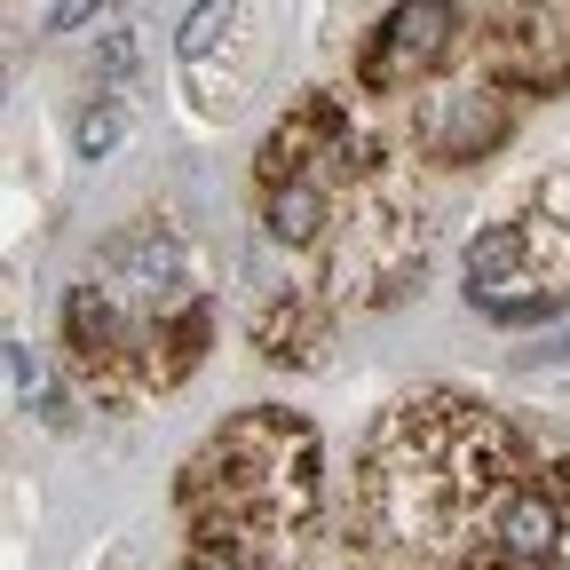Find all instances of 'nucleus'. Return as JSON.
<instances>
[{"label": "nucleus", "mask_w": 570, "mask_h": 570, "mask_svg": "<svg viewBox=\"0 0 570 570\" xmlns=\"http://www.w3.org/2000/svg\"><path fill=\"white\" fill-rule=\"evenodd\" d=\"M468 302L499 325H531V317H554V277L531 246V223H491L475 246H468Z\"/></svg>", "instance_id": "1"}, {"label": "nucleus", "mask_w": 570, "mask_h": 570, "mask_svg": "<svg viewBox=\"0 0 570 570\" xmlns=\"http://www.w3.org/2000/svg\"><path fill=\"white\" fill-rule=\"evenodd\" d=\"M460 40V0H396L381 40L365 48V88L389 96V88H412L420 71H436Z\"/></svg>", "instance_id": "2"}, {"label": "nucleus", "mask_w": 570, "mask_h": 570, "mask_svg": "<svg viewBox=\"0 0 570 570\" xmlns=\"http://www.w3.org/2000/svg\"><path fill=\"white\" fill-rule=\"evenodd\" d=\"M96 285L119 309H135V317H167L175 294H183V246L159 223H135V230H119L96 254Z\"/></svg>", "instance_id": "3"}, {"label": "nucleus", "mask_w": 570, "mask_h": 570, "mask_svg": "<svg viewBox=\"0 0 570 570\" xmlns=\"http://www.w3.org/2000/svg\"><path fill=\"white\" fill-rule=\"evenodd\" d=\"M499 135H508V104H499L491 88H444V96H428V111H420L428 159H475V151H491Z\"/></svg>", "instance_id": "4"}, {"label": "nucleus", "mask_w": 570, "mask_h": 570, "mask_svg": "<svg viewBox=\"0 0 570 570\" xmlns=\"http://www.w3.org/2000/svg\"><path fill=\"white\" fill-rule=\"evenodd\" d=\"M491 539H499V554H508L515 570H539V562H554V547H562V508L554 499H539V491H508L491 508Z\"/></svg>", "instance_id": "5"}, {"label": "nucleus", "mask_w": 570, "mask_h": 570, "mask_svg": "<svg viewBox=\"0 0 570 570\" xmlns=\"http://www.w3.org/2000/svg\"><path fill=\"white\" fill-rule=\"evenodd\" d=\"M325 341H333V325L309 302H294V294L262 309V356H269V365H317Z\"/></svg>", "instance_id": "6"}, {"label": "nucleus", "mask_w": 570, "mask_h": 570, "mask_svg": "<svg viewBox=\"0 0 570 570\" xmlns=\"http://www.w3.org/2000/svg\"><path fill=\"white\" fill-rule=\"evenodd\" d=\"M262 230H269L277 246H317V238H325V190H317V175L269 183V198H262Z\"/></svg>", "instance_id": "7"}, {"label": "nucleus", "mask_w": 570, "mask_h": 570, "mask_svg": "<svg viewBox=\"0 0 570 570\" xmlns=\"http://www.w3.org/2000/svg\"><path fill=\"white\" fill-rule=\"evenodd\" d=\"M230 32H238V0H198V9L183 17V32H175V56L198 71L214 56V40H230Z\"/></svg>", "instance_id": "8"}, {"label": "nucleus", "mask_w": 570, "mask_h": 570, "mask_svg": "<svg viewBox=\"0 0 570 570\" xmlns=\"http://www.w3.org/2000/svg\"><path fill=\"white\" fill-rule=\"evenodd\" d=\"M119 135H127V111H119V104H88L80 127H71L80 159H111V151H119Z\"/></svg>", "instance_id": "9"}, {"label": "nucleus", "mask_w": 570, "mask_h": 570, "mask_svg": "<svg viewBox=\"0 0 570 570\" xmlns=\"http://www.w3.org/2000/svg\"><path fill=\"white\" fill-rule=\"evenodd\" d=\"M9 396H17V404L40 396V412L56 404V389H48V373H40V356H32V341H17V333H9Z\"/></svg>", "instance_id": "10"}, {"label": "nucleus", "mask_w": 570, "mask_h": 570, "mask_svg": "<svg viewBox=\"0 0 570 570\" xmlns=\"http://www.w3.org/2000/svg\"><path fill=\"white\" fill-rule=\"evenodd\" d=\"M135 71V32H104V48H96V80H127Z\"/></svg>", "instance_id": "11"}, {"label": "nucleus", "mask_w": 570, "mask_h": 570, "mask_svg": "<svg viewBox=\"0 0 570 570\" xmlns=\"http://www.w3.org/2000/svg\"><path fill=\"white\" fill-rule=\"evenodd\" d=\"M183 570H254V562H246L238 547H190V562H183Z\"/></svg>", "instance_id": "12"}, {"label": "nucleus", "mask_w": 570, "mask_h": 570, "mask_svg": "<svg viewBox=\"0 0 570 570\" xmlns=\"http://www.w3.org/2000/svg\"><path fill=\"white\" fill-rule=\"evenodd\" d=\"M88 17H104V0H56V9H48V32H71V24H88Z\"/></svg>", "instance_id": "13"}, {"label": "nucleus", "mask_w": 570, "mask_h": 570, "mask_svg": "<svg viewBox=\"0 0 570 570\" xmlns=\"http://www.w3.org/2000/svg\"><path fill=\"white\" fill-rule=\"evenodd\" d=\"M547 356H570V325H562V333H554V341H547Z\"/></svg>", "instance_id": "14"}, {"label": "nucleus", "mask_w": 570, "mask_h": 570, "mask_svg": "<svg viewBox=\"0 0 570 570\" xmlns=\"http://www.w3.org/2000/svg\"><path fill=\"white\" fill-rule=\"evenodd\" d=\"M104 570H135V562H127V547H119V554H111V562H104Z\"/></svg>", "instance_id": "15"}, {"label": "nucleus", "mask_w": 570, "mask_h": 570, "mask_svg": "<svg viewBox=\"0 0 570 570\" xmlns=\"http://www.w3.org/2000/svg\"><path fill=\"white\" fill-rule=\"evenodd\" d=\"M483 570H491V562H483Z\"/></svg>", "instance_id": "16"}]
</instances>
